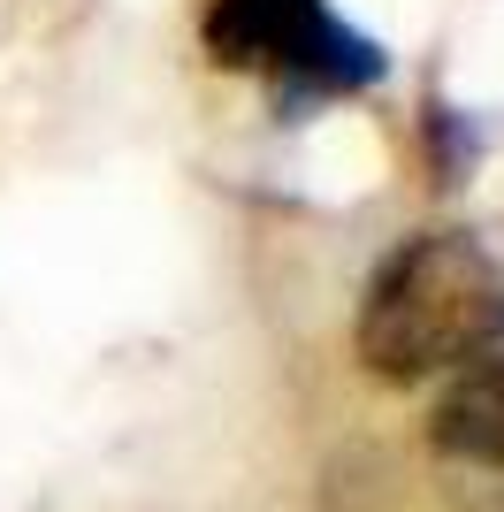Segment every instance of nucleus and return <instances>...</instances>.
<instances>
[{"instance_id": "f257e3e1", "label": "nucleus", "mask_w": 504, "mask_h": 512, "mask_svg": "<svg viewBox=\"0 0 504 512\" xmlns=\"http://www.w3.org/2000/svg\"><path fill=\"white\" fill-rule=\"evenodd\" d=\"M504 337V268L482 237L428 230L405 237L375 268L359 306V360L382 383H420L436 367H466Z\"/></svg>"}, {"instance_id": "f03ea898", "label": "nucleus", "mask_w": 504, "mask_h": 512, "mask_svg": "<svg viewBox=\"0 0 504 512\" xmlns=\"http://www.w3.org/2000/svg\"><path fill=\"white\" fill-rule=\"evenodd\" d=\"M207 54L230 69H275L314 92H359L382 77V46L329 16V0H214Z\"/></svg>"}, {"instance_id": "7ed1b4c3", "label": "nucleus", "mask_w": 504, "mask_h": 512, "mask_svg": "<svg viewBox=\"0 0 504 512\" xmlns=\"http://www.w3.org/2000/svg\"><path fill=\"white\" fill-rule=\"evenodd\" d=\"M428 436L451 459H474V467H504V352L466 360L451 383H443L436 413H428Z\"/></svg>"}]
</instances>
